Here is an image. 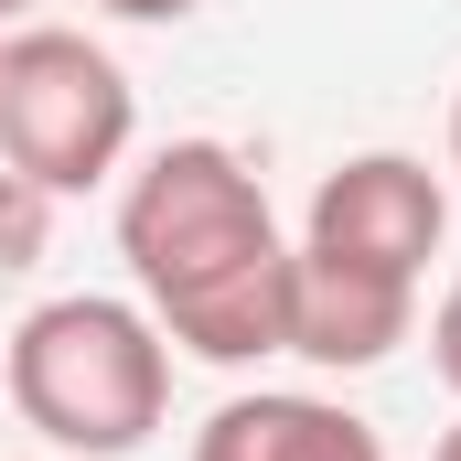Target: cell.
Instances as JSON below:
<instances>
[{"instance_id":"8fae6325","label":"cell","mask_w":461,"mask_h":461,"mask_svg":"<svg viewBox=\"0 0 461 461\" xmlns=\"http://www.w3.org/2000/svg\"><path fill=\"white\" fill-rule=\"evenodd\" d=\"M451 172H461V97H451Z\"/></svg>"},{"instance_id":"ba28073f","label":"cell","mask_w":461,"mask_h":461,"mask_svg":"<svg viewBox=\"0 0 461 461\" xmlns=\"http://www.w3.org/2000/svg\"><path fill=\"white\" fill-rule=\"evenodd\" d=\"M429 365H440V386L461 397V279L440 290V312H429Z\"/></svg>"},{"instance_id":"277c9868","label":"cell","mask_w":461,"mask_h":461,"mask_svg":"<svg viewBox=\"0 0 461 461\" xmlns=\"http://www.w3.org/2000/svg\"><path fill=\"white\" fill-rule=\"evenodd\" d=\"M440 236H451V194H440L429 161H408V150H354V161H333V172L312 183L301 247L419 290V268L440 258Z\"/></svg>"},{"instance_id":"9c48e42d","label":"cell","mask_w":461,"mask_h":461,"mask_svg":"<svg viewBox=\"0 0 461 461\" xmlns=\"http://www.w3.org/2000/svg\"><path fill=\"white\" fill-rule=\"evenodd\" d=\"M97 11H118V22H183L194 0H97Z\"/></svg>"},{"instance_id":"30bf717a","label":"cell","mask_w":461,"mask_h":461,"mask_svg":"<svg viewBox=\"0 0 461 461\" xmlns=\"http://www.w3.org/2000/svg\"><path fill=\"white\" fill-rule=\"evenodd\" d=\"M429 461H461V429H440V451H429Z\"/></svg>"},{"instance_id":"7c38bea8","label":"cell","mask_w":461,"mask_h":461,"mask_svg":"<svg viewBox=\"0 0 461 461\" xmlns=\"http://www.w3.org/2000/svg\"><path fill=\"white\" fill-rule=\"evenodd\" d=\"M22 11H43V0H0V22H22Z\"/></svg>"},{"instance_id":"3957f363","label":"cell","mask_w":461,"mask_h":461,"mask_svg":"<svg viewBox=\"0 0 461 461\" xmlns=\"http://www.w3.org/2000/svg\"><path fill=\"white\" fill-rule=\"evenodd\" d=\"M129 140H140V97H129L108 43H86L65 22H32L0 43V161L32 172L54 204L108 183L129 161Z\"/></svg>"},{"instance_id":"6da1fadb","label":"cell","mask_w":461,"mask_h":461,"mask_svg":"<svg viewBox=\"0 0 461 461\" xmlns=\"http://www.w3.org/2000/svg\"><path fill=\"white\" fill-rule=\"evenodd\" d=\"M118 258L161 344L204 365L290 354V236L226 140H161L118 194Z\"/></svg>"},{"instance_id":"8992f818","label":"cell","mask_w":461,"mask_h":461,"mask_svg":"<svg viewBox=\"0 0 461 461\" xmlns=\"http://www.w3.org/2000/svg\"><path fill=\"white\" fill-rule=\"evenodd\" d=\"M194 461H386V440L312 386H258L194 429Z\"/></svg>"},{"instance_id":"52a82bcc","label":"cell","mask_w":461,"mask_h":461,"mask_svg":"<svg viewBox=\"0 0 461 461\" xmlns=\"http://www.w3.org/2000/svg\"><path fill=\"white\" fill-rule=\"evenodd\" d=\"M43 247H54V194L0 161V268H43Z\"/></svg>"},{"instance_id":"7a4b0ae2","label":"cell","mask_w":461,"mask_h":461,"mask_svg":"<svg viewBox=\"0 0 461 461\" xmlns=\"http://www.w3.org/2000/svg\"><path fill=\"white\" fill-rule=\"evenodd\" d=\"M0 386H11L22 429H43L65 461H129L172 408V344L140 301L65 290L11 322Z\"/></svg>"},{"instance_id":"5b68a950","label":"cell","mask_w":461,"mask_h":461,"mask_svg":"<svg viewBox=\"0 0 461 461\" xmlns=\"http://www.w3.org/2000/svg\"><path fill=\"white\" fill-rule=\"evenodd\" d=\"M419 322V290L408 279H375V268H344L322 247H290V354L301 365H333V375H365L408 344Z\"/></svg>"}]
</instances>
